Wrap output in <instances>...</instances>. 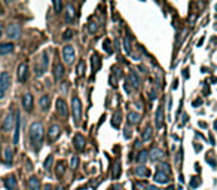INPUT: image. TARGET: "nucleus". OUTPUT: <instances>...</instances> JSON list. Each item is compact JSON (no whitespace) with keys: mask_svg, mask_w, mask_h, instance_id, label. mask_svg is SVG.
<instances>
[{"mask_svg":"<svg viewBox=\"0 0 217 190\" xmlns=\"http://www.w3.org/2000/svg\"><path fill=\"white\" fill-rule=\"evenodd\" d=\"M30 141L33 149L39 152L43 144V125L40 122H33L30 125Z\"/></svg>","mask_w":217,"mask_h":190,"instance_id":"obj_1","label":"nucleus"},{"mask_svg":"<svg viewBox=\"0 0 217 190\" xmlns=\"http://www.w3.org/2000/svg\"><path fill=\"white\" fill-rule=\"evenodd\" d=\"M48 67H49V55L48 52H42V55L37 58L36 64H34V74L37 77L43 76L48 71Z\"/></svg>","mask_w":217,"mask_h":190,"instance_id":"obj_2","label":"nucleus"},{"mask_svg":"<svg viewBox=\"0 0 217 190\" xmlns=\"http://www.w3.org/2000/svg\"><path fill=\"white\" fill-rule=\"evenodd\" d=\"M9 88H11V74L7 71H2L0 73V100L5 98Z\"/></svg>","mask_w":217,"mask_h":190,"instance_id":"obj_3","label":"nucleus"},{"mask_svg":"<svg viewBox=\"0 0 217 190\" xmlns=\"http://www.w3.org/2000/svg\"><path fill=\"white\" fill-rule=\"evenodd\" d=\"M72 111H73V120L76 125L80 123V117H82V104H80V100L77 97L72 98Z\"/></svg>","mask_w":217,"mask_h":190,"instance_id":"obj_4","label":"nucleus"},{"mask_svg":"<svg viewBox=\"0 0 217 190\" xmlns=\"http://www.w3.org/2000/svg\"><path fill=\"white\" fill-rule=\"evenodd\" d=\"M6 36L9 37L11 40H18L21 37V27H20V24H16V22L9 24L7 31H6Z\"/></svg>","mask_w":217,"mask_h":190,"instance_id":"obj_5","label":"nucleus"},{"mask_svg":"<svg viewBox=\"0 0 217 190\" xmlns=\"http://www.w3.org/2000/svg\"><path fill=\"white\" fill-rule=\"evenodd\" d=\"M74 57H76V52H74V48L73 46L67 45V46L63 48V58H64L66 64H73Z\"/></svg>","mask_w":217,"mask_h":190,"instance_id":"obj_6","label":"nucleus"},{"mask_svg":"<svg viewBox=\"0 0 217 190\" xmlns=\"http://www.w3.org/2000/svg\"><path fill=\"white\" fill-rule=\"evenodd\" d=\"M59 135H61V128H59L58 125H51L49 126V131H48V140H49V143L57 141Z\"/></svg>","mask_w":217,"mask_h":190,"instance_id":"obj_7","label":"nucleus"},{"mask_svg":"<svg viewBox=\"0 0 217 190\" xmlns=\"http://www.w3.org/2000/svg\"><path fill=\"white\" fill-rule=\"evenodd\" d=\"M27 79H28V64L22 63L18 67V80L21 83H24V82H27Z\"/></svg>","mask_w":217,"mask_h":190,"instance_id":"obj_8","label":"nucleus"},{"mask_svg":"<svg viewBox=\"0 0 217 190\" xmlns=\"http://www.w3.org/2000/svg\"><path fill=\"white\" fill-rule=\"evenodd\" d=\"M20 126H21V117H20V111L15 113V131H14V144H18L20 141Z\"/></svg>","mask_w":217,"mask_h":190,"instance_id":"obj_9","label":"nucleus"},{"mask_svg":"<svg viewBox=\"0 0 217 190\" xmlns=\"http://www.w3.org/2000/svg\"><path fill=\"white\" fill-rule=\"evenodd\" d=\"M57 113L61 116V117H67L68 115V108H67V104L63 98H58L57 100Z\"/></svg>","mask_w":217,"mask_h":190,"instance_id":"obj_10","label":"nucleus"},{"mask_svg":"<svg viewBox=\"0 0 217 190\" xmlns=\"http://www.w3.org/2000/svg\"><path fill=\"white\" fill-rule=\"evenodd\" d=\"M14 122H15V119H14V115L12 113H7L5 120H3V125H2V129L5 132H9L12 131V126H14Z\"/></svg>","mask_w":217,"mask_h":190,"instance_id":"obj_11","label":"nucleus"},{"mask_svg":"<svg viewBox=\"0 0 217 190\" xmlns=\"http://www.w3.org/2000/svg\"><path fill=\"white\" fill-rule=\"evenodd\" d=\"M73 146L77 152H82L85 149V137L82 134H76L73 138Z\"/></svg>","mask_w":217,"mask_h":190,"instance_id":"obj_12","label":"nucleus"},{"mask_svg":"<svg viewBox=\"0 0 217 190\" xmlns=\"http://www.w3.org/2000/svg\"><path fill=\"white\" fill-rule=\"evenodd\" d=\"M63 77H64V65L59 63V61H57L55 65H54V79H55L57 82H59Z\"/></svg>","mask_w":217,"mask_h":190,"instance_id":"obj_13","label":"nucleus"},{"mask_svg":"<svg viewBox=\"0 0 217 190\" xmlns=\"http://www.w3.org/2000/svg\"><path fill=\"white\" fill-rule=\"evenodd\" d=\"M5 187H6V190H16L18 181H16V178L14 175H9L5 178Z\"/></svg>","mask_w":217,"mask_h":190,"instance_id":"obj_14","label":"nucleus"},{"mask_svg":"<svg viewBox=\"0 0 217 190\" xmlns=\"http://www.w3.org/2000/svg\"><path fill=\"white\" fill-rule=\"evenodd\" d=\"M74 16H76V12H74L73 5H67V7H66V22L72 24L74 21Z\"/></svg>","mask_w":217,"mask_h":190,"instance_id":"obj_15","label":"nucleus"},{"mask_svg":"<svg viewBox=\"0 0 217 190\" xmlns=\"http://www.w3.org/2000/svg\"><path fill=\"white\" fill-rule=\"evenodd\" d=\"M22 107L27 111H30L33 108V95L31 94H25L22 97Z\"/></svg>","mask_w":217,"mask_h":190,"instance_id":"obj_16","label":"nucleus"},{"mask_svg":"<svg viewBox=\"0 0 217 190\" xmlns=\"http://www.w3.org/2000/svg\"><path fill=\"white\" fill-rule=\"evenodd\" d=\"M153 180L156 181V183L159 184H168L170 183V178H168V174H164V172H156Z\"/></svg>","mask_w":217,"mask_h":190,"instance_id":"obj_17","label":"nucleus"},{"mask_svg":"<svg viewBox=\"0 0 217 190\" xmlns=\"http://www.w3.org/2000/svg\"><path fill=\"white\" fill-rule=\"evenodd\" d=\"M14 160V150L7 146V147L5 149V154H3V162L6 163V165H11Z\"/></svg>","mask_w":217,"mask_h":190,"instance_id":"obj_18","label":"nucleus"},{"mask_svg":"<svg viewBox=\"0 0 217 190\" xmlns=\"http://www.w3.org/2000/svg\"><path fill=\"white\" fill-rule=\"evenodd\" d=\"M39 106L43 111H48L49 106H51V97L49 95H42L40 97V101H39Z\"/></svg>","mask_w":217,"mask_h":190,"instance_id":"obj_19","label":"nucleus"},{"mask_svg":"<svg viewBox=\"0 0 217 190\" xmlns=\"http://www.w3.org/2000/svg\"><path fill=\"white\" fill-rule=\"evenodd\" d=\"M156 128H162L164 126V107L162 106H159V108H158V111H156Z\"/></svg>","mask_w":217,"mask_h":190,"instance_id":"obj_20","label":"nucleus"},{"mask_svg":"<svg viewBox=\"0 0 217 190\" xmlns=\"http://www.w3.org/2000/svg\"><path fill=\"white\" fill-rule=\"evenodd\" d=\"M128 83H131L134 88H138V86H140V77H138V74L135 71H131L128 74Z\"/></svg>","mask_w":217,"mask_h":190,"instance_id":"obj_21","label":"nucleus"},{"mask_svg":"<svg viewBox=\"0 0 217 190\" xmlns=\"http://www.w3.org/2000/svg\"><path fill=\"white\" fill-rule=\"evenodd\" d=\"M14 51V43H2L0 45V55H7Z\"/></svg>","mask_w":217,"mask_h":190,"instance_id":"obj_22","label":"nucleus"},{"mask_svg":"<svg viewBox=\"0 0 217 190\" xmlns=\"http://www.w3.org/2000/svg\"><path fill=\"white\" fill-rule=\"evenodd\" d=\"M135 175L137 177H149L150 175V171H149V168H147V166H138V168H135Z\"/></svg>","mask_w":217,"mask_h":190,"instance_id":"obj_23","label":"nucleus"},{"mask_svg":"<svg viewBox=\"0 0 217 190\" xmlns=\"http://www.w3.org/2000/svg\"><path fill=\"white\" fill-rule=\"evenodd\" d=\"M28 187L30 190H40V181L36 177H30L28 178Z\"/></svg>","mask_w":217,"mask_h":190,"instance_id":"obj_24","label":"nucleus"},{"mask_svg":"<svg viewBox=\"0 0 217 190\" xmlns=\"http://www.w3.org/2000/svg\"><path fill=\"white\" fill-rule=\"evenodd\" d=\"M138 120H140V115L135 113V111H129L128 113V122L131 125H135V123H138Z\"/></svg>","mask_w":217,"mask_h":190,"instance_id":"obj_25","label":"nucleus"},{"mask_svg":"<svg viewBox=\"0 0 217 190\" xmlns=\"http://www.w3.org/2000/svg\"><path fill=\"white\" fill-rule=\"evenodd\" d=\"M152 160H158V159H162L164 158V153H162V150H159V149H153L152 152H150V156H149Z\"/></svg>","mask_w":217,"mask_h":190,"instance_id":"obj_26","label":"nucleus"},{"mask_svg":"<svg viewBox=\"0 0 217 190\" xmlns=\"http://www.w3.org/2000/svg\"><path fill=\"white\" fill-rule=\"evenodd\" d=\"M86 30H88V33H91V34H94L95 31L98 30V24L95 22L94 20H91L89 22H88V25H86Z\"/></svg>","mask_w":217,"mask_h":190,"instance_id":"obj_27","label":"nucleus"},{"mask_svg":"<svg viewBox=\"0 0 217 190\" xmlns=\"http://www.w3.org/2000/svg\"><path fill=\"white\" fill-rule=\"evenodd\" d=\"M147 159H149V153H147V150H141L140 154L137 156V162L138 163H144Z\"/></svg>","mask_w":217,"mask_h":190,"instance_id":"obj_28","label":"nucleus"},{"mask_svg":"<svg viewBox=\"0 0 217 190\" xmlns=\"http://www.w3.org/2000/svg\"><path fill=\"white\" fill-rule=\"evenodd\" d=\"M91 64H92V73H95V71H97V68H98V65H101V63H100V59L97 58V55H92Z\"/></svg>","mask_w":217,"mask_h":190,"instance_id":"obj_29","label":"nucleus"},{"mask_svg":"<svg viewBox=\"0 0 217 190\" xmlns=\"http://www.w3.org/2000/svg\"><path fill=\"white\" fill-rule=\"evenodd\" d=\"M76 74H77V77H82V76L85 74V61H80L79 64H77Z\"/></svg>","mask_w":217,"mask_h":190,"instance_id":"obj_30","label":"nucleus"},{"mask_svg":"<svg viewBox=\"0 0 217 190\" xmlns=\"http://www.w3.org/2000/svg\"><path fill=\"white\" fill-rule=\"evenodd\" d=\"M64 172H66V165H64V162L61 160V162H58V165H57V175L63 177Z\"/></svg>","mask_w":217,"mask_h":190,"instance_id":"obj_31","label":"nucleus"},{"mask_svg":"<svg viewBox=\"0 0 217 190\" xmlns=\"http://www.w3.org/2000/svg\"><path fill=\"white\" fill-rule=\"evenodd\" d=\"M124 49L126 54H131V37H125L124 39Z\"/></svg>","mask_w":217,"mask_h":190,"instance_id":"obj_32","label":"nucleus"},{"mask_svg":"<svg viewBox=\"0 0 217 190\" xmlns=\"http://www.w3.org/2000/svg\"><path fill=\"white\" fill-rule=\"evenodd\" d=\"M152 135H153L152 128H149V126H147V128L144 129V132H143V141H149L150 138H152Z\"/></svg>","mask_w":217,"mask_h":190,"instance_id":"obj_33","label":"nucleus"},{"mask_svg":"<svg viewBox=\"0 0 217 190\" xmlns=\"http://www.w3.org/2000/svg\"><path fill=\"white\" fill-rule=\"evenodd\" d=\"M52 162H54V156L52 154H49V156L46 158L45 163H43V168H45V171H49L52 168Z\"/></svg>","mask_w":217,"mask_h":190,"instance_id":"obj_34","label":"nucleus"},{"mask_svg":"<svg viewBox=\"0 0 217 190\" xmlns=\"http://www.w3.org/2000/svg\"><path fill=\"white\" fill-rule=\"evenodd\" d=\"M119 174H120V163L116 162L113 166V171H112V178H119Z\"/></svg>","mask_w":217,"mask_h":190,"instance_id":"obj_35","label":"nucleus"},{"mask_svg":"<svg viewBox=\"0 0 217 190\" xmlns=\"http://www.w3.org/2000/svg\"><path fill=\"white\" fill-rule=\"evenodd\" d=\"M156 168H158V172H164V174H168L170 172V168H168L167 163H161V165H158Z\"/></svg>","mask_w":217,"mask_h":190,"instance_id":"obj_36","label":"nucleus"},{"mask_svg":"<svg viewBox=\"0 0 217 190\" xmlns=\"http://www.w3.org/2000/svg\"><path fill=\"white\" fill-rule=\"evenodd\" d=\"M119 122H120V113H119V111H116L113 120H112V125H113L115 128H119Z\"/></svg>","mask_w":217,"mask_h":190,"instance_id":"obj_37","label":"nucleus"},{"mask_svg":"<svg viewBox=\"0 0 217 190\" xmlns=\"http://www.w3.org/2000/svg\"><path fill=\"white\" fill-rule=\"evenodd\" d=\"M104 49H106L107 54H112V52H113V48L110 46V39H106V40H104Z\"/></svg>","mask_w":217,"mask_h":190,"instance_id":"obj_38","label":"nucleus"},{"mask_svg":"<svg viewBox=\"0 0 217 190\" xmlns=\"http://www.w3.org/2000/svg\"><path fill=\"white\" fill-rule=\"evenodd\" d=\"M73 34H74V33H73V30H67V31L64 33L63 39H64V40H72V39H73Z\"/></svg>","mask_w":217,"mask_h":190,"instance_id":"obj_39","label":"nucleus"},{"mask_svg":"<svg viewBox=\"0 0 217 190\" xmlns=\"http://www.w3.org/2000/svg\"><path fill=\"white\" fill-rule=\"evenodd\" d=\"M199 184H201V180H199L198 177H193V180L190 181V187H193V189H195V187H198Z\"/></svg>","mask_w":217,"mask_h":190,"instance_id":"obj_40","label":"nucleus"},{"mask_svg":"<svg viewBox=\"0 0 217 190\" xmlns=\"http://www.w3.org/2000/svg\"><path fill=\"white\" fill-rule=\"evenodd\" d=\"M54 7H55V12H61L63 3L61 2H54Z\"/></svg>","mask_w":217,"mask_h":190,"instance_id":"obj_41","label":"nucleus"},{"mask_svg":"<svg viewBox=\"0 0 217 190\" xmlns=\"http://www.w3.org/2000/svg\"><path fill=\"white\" fill-rule=\"evenodd\" d=\"M77 162H79V159H77L76 156H73V158H72V168H76V166H77Z\"/></svg>","mask_w":217,"mask_h":190,"instance_id":"obj_42","label":"nucleus"},{"mask_svg":"<svg viewBox=\"0 0 217 190\" xmlns=\"http://www.w3.org/2000/svg\"><path fill=\"white\" fill-rule=\"evenodd\" d=\"M124 137H125L126 140H128V138L131 137V131H129V129H125V132H124Z\"/></svg>","mask_w":217,"mask_h":190,"instance_id":"obj_43","label":"nucleus"},{"mask_svg":"<svg viewBox=\"0 0 217 190\" xmlns=\"http://www.w3.org/2000/svg\"><path fill=\"white\" fill-rule=\"evenodd\" d=\"M201 104H202V100L201 98H198V100L193 101V106H201Z\"/></svg>","mask_w":217,"mask_h":190,"instance_id":"obj_44","label":"nucleus"},{"mask_svg":"<svg viewBox=\"0 0 217 190\" xmlns=\"http://www.w3.org/2000/svg\"><path fill=\"white\" fill-rule=\"evenodd\" d=\"M144 190H158L156 187H153V186H146V189Z\"/></svg>","mask_w":217,"mask_h":190,"instance_id":"obj_45","label":"nucleus"},{"mask_svg":"<svg viewBox=\"0 0 217 190\" xmlns=\"http://www.w3.org/2000/svg\"><path fill=\"white\" fill-rule=\"evenodd\" d=\"M2 36H3V24L0 22V37H2Z\"/></svg>","mask_w":217,"mask_h":190,"instance_id":"obj_46","label":"nucleus"},{"mask_svg":"<svg viewBox=\"0 0 217 190\" xmlns=\"http://www.w3.org/2000/svg\"><path fill=\"white\" fill-rule=\"evenodd\" d=\"M51 189H52L51 184H46V186H45V190H51Z\"/></svg>","mask_w":217,"mask_h":190,"instance_id":"obj_47","label":"nucleus"},{"mask_svg":"<svg viewBox=\"0 0 217 190\" xmlns=\"http://www.w3.org/2000/svg\"><path fill=\"white\" fill-rule=\"evenodd\" d=\"M57 190H63V187H58V189H57Z\"/></svg>","mask_w":217,"mask_h":190,"instance_id":"obj_48","label":"nucleus"},{"mask_svg":"<svg viewBox=\"0 0 217 190\" xmlns=\"http://www.w3.org/2000/svg\"><path fill=\"white\" fill-rule=\"evenodd\" d=\"M214 126H216V129H217V122H216V123H214Z\"/></svg>","mask_w":217,"mask_h":190,"instance_id":"obj_49","label":"nucleus"},{"mask_svg":"<svg viewBox=\"0 0 217 190\" xmlns=\"http://www.w3.org/2000/svg\"><path fill=\"white\" fill-rule=\"evenodd\" d=\"M0 153H2V147H0Z\"/></svg>","mask_w":217,"mask_h":190,"instance_id":"obj_50","label":"nucleus"}]
</instances>
